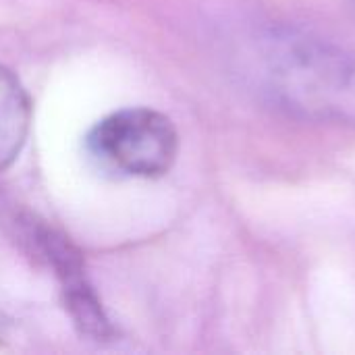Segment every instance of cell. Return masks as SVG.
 Instances as JSON below:
<instances>
[{
    "label": "cell",
    "instance_id": "6da1fadb",
    "mask_svg": "<svg viewBox=\"0 0 355 355\" xmlns=\"http://www.w3.org/2000/svg\"><path fill=\"white\" fill-rule=\"evenodd\" d=\"M270 94L306 119L355 125V56L322 40L283 31L266 48Z\"/></svg>",
    "mask_w": 355,
    "mask_h": 355
},
{
    "label": "cell",
    "instance_id": "7a4b0ae2",
    "mask_svg": "<svg viewBox=\"0 0 355 355\" xmlns=\"http://www.w3.org/2000/svg\"><path fill=\"white\" fill-rule=\"evenodd\" d=\"M87 148L112 171L158 179L177 160L179 135L166 114L148 106H131L98 121L87 133Z\"/></svg>",
    "mask_w": 355,
    "mask_h": 355
},
{
    "label": "cell",
    "instance_id": "3957f363",
    "mask_svg": "<svg viewBox=\"0 0 355 355\" xmlns=\"http://www.w3.org/2000/svg\"><path fill=\"white\" fill-rule=\"evenodd\" d=\"M33 237L62 283L64 304L75 327L81 331V335L94 341H110L114 337V329L94 289L85 281L79 254L62 235L54 233L52 229L40 227Z\"/></svg>",
    "mask_w": 355,
    "mask_h": 355
},
{
    "label": "cell",
    "instance_id": "277c9868",
    "mask_svg": "<svg viewBox=\"0 0 355 355\" xmlns=\"http://www.w3.org/2000/svg\"><path fill=\"white\" fill-rule=\"evenodd\" d=\"M31 127V98L19 77L0 64V173L19 158Z\"/></svg>",
    "mask_w": 355,
    "mask_h": 355
},
{
    "label": "cell",
    "instance_id": "5b68a950",
    "mask_svg": "<svg viewBox=\"0 0 355 355\" xmlns=\"http://www.w3.org/2000/svg\"><path fill=\"white\" fill-rule=\"evenodd\" d=\"M8 333H10V318L0 310V343L8 337Z\"/></svg>",
    "mask_w": 355,
    "mask_h": 355
}]
</instances>
